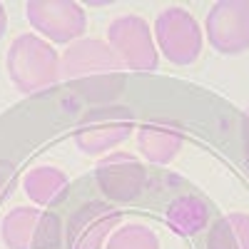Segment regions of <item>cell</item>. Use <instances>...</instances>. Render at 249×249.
Listing matches in <instances>:
<instances>
[{
  "mask_svg": "<svg viewBox=\"0 0 249 249\" xmlns=\"http://www.w3.org/2000/svg\"><path fill=\"white\" fill-rule=\"evenodd\" d=\"M5 68L13 85L25 95L53 88L62 77V62L57 50L33 33L18 35L10 43L5 55Z\"/></svg>",
  "mask_w": 249,
  "mask_h": 249,
  "instance_id": "6da1fadb",
  "label": "cell"
},
{
  "mask_svg": "<svg viewBox=\"0 0 249 249\" xmlns=\"http://www.w3.org/2000/svg\"><path fill=\"white\" fill-rule=\"evenodd\" d=\"M107 45L115 53L122 70L152 72L160 65V53L147 20L127 13L115 18L107 28Z\"/></svg>",
  "mask_w": 249,
  "mask_h": 249,
  "instance_id": "7a4b0ae2",
  "label": "cell"
},
{
  "mask_svg": "<svg viewBox=\"0 0 249 249\" xmlns=\"http://www.w3.org/2000/svg\"><path fill=\"white\" fill-rule=\"evenodd\" d=\"M0 234L8 249H57L62 227L53 212L37 207H15L3 217Z\"/></svg>",
  "mask_w": 249,
  "mask_h": 249,
  "instance_id": "3957f363",
  "label": "cell"
},
{
  "mask_svg": "<svg viewBox=\"0 0 249 249\" xmlns=\"http://www.w3.org/2000/svg\"><path fill=\"white\" fill-rule=\"evenodd\" d=\"M155 43L172 65H192L202 53V28L187 8H167L155 20Z\"/></svg>",
  "mask_w": 249,
  "mask_h": 249,
  "instance_id": "277c9868",
  "label": "cell"
},
{
  "mask_svg": "<svg viewBox=\"0 0 249 249\" xmlns=\"http://www.w3.org/2000/svg\"><path fill=\"white\" fill-rule=\"evenodd\" d=\"M30 25L53 43H75L88 30V15L75 0H28Z\"/></svg>",
  "mask_w": 249,
  "mask_h": 249,
  "instance_id": "5b68a950",
  "label": "cell"
},
{
  "mask_svg": "<svg viewBox=\"0 0 249 249\" xmlns=\"http://www.w3.org/2000/svg\"><path fill=\"white\" fill-rule=\"evenodd\" d=\"M135 120L122 107L92 110L75 130V144L85 155H110L130 137Z\"/></svg>",
  "mask_w": 249,
  "mask_h": 249,
  "instance_id": "8992f818",
  "label": "cell"
},
{
  "mask_svg": "<svg viewBox=\"0 0 249 249\" xmlns=\"http://www.w3.org/2000/svg\"><path fill=\"white\" fill-rule=\"evenodd\" d=\"M210 45L222 55H239L249 48V0H219L204 20Z\"/></svg>",
  "mask_w": 249,
  "mask_h": 249,
  "instance_id": "52a82bcc",
  "label": "cell"
},
{
  "mask_svg": "<svg viewBox=\"0 0 249 249\" xmlns=\"http://www.w3.org/2000/svg\"><path fill=\"white\" fill-rule=\"evenodd\" d=\"M97 184L115 202H132L147 184L142 162L130 152H110L97 162Z\"/></svg>",
  "mask_w": 249,
  "mask_h": 249,
  "instance_id": "ba28073f",
  "label": "cell"
},
{
  "mask_svg": "<svg viewBox=\"0 0 249 249\" xmlns=\"http://www.w3.org/2000/svg\"><path fill=\"white\" fill-rule=\"evenodd\" d=\"M62 62V77L68 80H92L100 75H115L122 70L107 43L95 37H80L68 45Z\"/></svg>",
  "mask_w": 249,
  "mask_h": 249,
  "instance_id": "9c48e42d",
  "label": "cell"
},
{
  "mask_svg": "<svg viewBox=\"0 0 249 249\" xmlns=\"http://www.w3.org/2000/svg\"><path fill=\"white\" fill-rule=\"evenodd\" d=\"M120 212L102 202H90L72 217L68 227V247L70 249H102L105 239L117 230Z\"/></svg>",
  "mask_w": 249,
  "mask_h": 249,
  "instance_id": "30bf717a",
  "label": "cell"
},
{
  "mask_svg": "<svg viewBox=\"0 0 249 249\" xmlns=\"http://www.w3.org/2000/svg\"><path fill=\"white\" fill-rule=\"evenodd\" d=\"M184 144V132L177 127L175 122H147L137 132V147L144 155V160H150L155 164H167L177 157V152Z\"/></svg>",
  "mask_w": 249,
  "mask_h": 249,
  "instance_id": "8fae6325",
  "label": "cell"
},
{
  "mask_svg": "<svg viewBox=\"0 0 249 249\" xmlns=\"http://www.w3.org/2000/svg\"><path fill=\"white\" fill-rule=\"evenodd\" d=\"M23 190L35 204L48 207L68 192V175L53 164H37L25 175Z\"/></svg>",
  "mask_w": 249,
  "mask_h": 249,
  "instance_id": "7c38bea8",
  "label": "cell"
},
{
  "mask_svg": "<svg viewBox=\"0 0 249 249\" xmlns=\"http://www.w3.org/2000/svg\"><path fill=\"white\" fill-rule=\"evenodd\" d=\"M207 222H210V207L197 197H179L167 210V224L179 237H195L199 234Z\"/></svg>",
  "mask_w": 249,
  "mask_h": 249,
  "instance_id": "4fadbf2b",
  "label": "cell"
},
{
  "mask_svg": "<svg viewBox=\"0 0 249 249\" xmlns=\"http://www.w3.org/2000/svg\"><path fill=\"white\" fill-rule=\"evenodd\" d=\"M210 249H249V214L232 212L214 222L210 237Z\"/></svg>",
  "mask_w": 249,
  "mask_h": 249,
  "instance_id": "5bb4252c",
  "label": "cell"
},
{
  "mask_svg": "<svg viewBox=\"0 0 249 249\" xmlns=\"http://www.w3.org/2000/svg\"><path fill=\"white\" fill-rule=\"evenodd\" d=\"M105 249H160V239L147 224H122L110 234Z\"/></svg>",
  "mask_w": 249,
  "mask_h": 249,
  "instance_id": "9a60e30c",
  "label": "cell"
},
{
  "mask_svg": "<svg viewBox=\"0 0 249 249\" xmlns=\"http://www.w3.org/2000/svg\"><path fill=\"white\" fill-rule=\"evenodd\" d=\"M5 30H8V13H5V5L0 3V37L5 35Z\"/></svg>",
  "mask_w": 249,
  "mask_h": 249,
  "instance_id": "2e32d148",
  "label": "cell"
}]
</instances>
